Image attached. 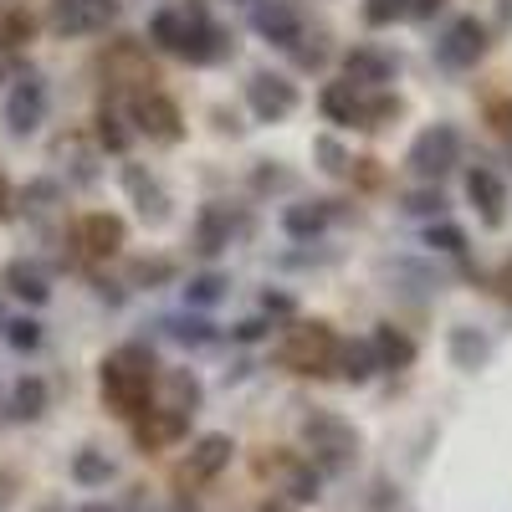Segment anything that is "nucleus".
Instances as JSON below:
<instances>
[{
    "label": "nucleus",
    "mask_w": 512,
    "mask_h": 512,
    "mask_svg": "<svg viewBox=\"0 0 512 512\" xmlns=\"http://www.w3.org/2000/svg\"><path fill=\"white\" fill-rule=\"evenodd\" d=\"M154 349L144 344H123L113 359H103V405L128 415V420H139L149 410V390H154Z\"/></svg>",
    "instance_id": "1"
},
{
    "label": "nucleus",
    "mask_w": 512,
    "mask_h": 512,
    "mask_svg": "<svg viewBox=\"0 0 512 512\" xmlns=\"http://www.w3.org/2000/svg\"><path fill=\"white\" fill-rule=\"evenodd\" d=\"M456 164H461V134H456V123L420 128V134L410 139V149H405V169H410L415 180H425V185H436L441 175H451Z\"/></svg>",
    "instance_id": "2"
},
{
    "label": "nucleus",
    "mask_w": 512,
    "mask_h": 512,
    "mask_svg": "<svg viewBox=\"0 0 512 512\" xmlns=\"http://www.w3.org/2000/svg\"><path fill=\"white\" fill-rule=\"evenodd\" d=\"M277 364L292 369V374H328L338 364V333L328 323H297V328H287L282 349H277Z\"/></svg>",
    "instance_id": "3"
},
{
    "label": "nucleus",
    "mask_w": 512,
    "mask_h": 512,
    "mask_svg": "<svg viewBox=\"0 0 512 512\" xmlns=\"http://www.w3.org/2000/svg\"><path fill=\"white\" fill-rule=\"evenodd\" d=\"M303 441L313 446V461L323 466V472H344V466L359 456L354 425H349V420H338V415H328V410H318V415L303 420Z\"/></svg>",
    "instance_id": "4"
},
{
    "label": "nucleus",
    "mask_w": 512,
    "mask_h": 512,
    "mask_svg": "<svg viewBox=\"0 0 512 512\" xmlns=\"http://www.w3.org/2000/svg\"><path fill=\"white\" fill-rule=\"evenodd\" d=\"M47 123V82L36 72H21L6 93V134L11 139H31L36 128Z\"/></svg>",
    "instance_id": "5"
},
{
    "label": "nucleus",
    "mask_w": 512,
    "mask_h": 512,
    "mask_svg": "<svg viewBox=\"0 0 512 512\" xmlns=\"http://www.w3.org/2000/svg\"><path fill=\"white\" fill-rule=\"evenodd\" d=\"M482 57H487V26L477 16H456L446 26V36L436 41V62L446 72H472Z\"/></svg>",
    "instance_id": "6"
},
{
    "label": "nucleus",
    "mask_w": 512,
    "mask_h": 512,
    "mask_svg": "<svg viewBox=\"0 0 512 512\" xmlns=\"http://www.w3.org/2000/svg\"><path fill=\"white\" fill-rule=\"evenodd\" d=\"M246 103L262 123H282L297 113V82L282 72H251L246 77Z\"/></svg>",
    "instance_id": "7"
},
{
    "label": "nucleus",
    "mask_w": 512,
    "mask_h": 512,
    "mask_svg": "<svg viewBox=\"0 0 512 512\" xmlns=\"http://www.w3.org/2000/svg\"><path fill=\"white\" fill-rule=\"evenodd\" d=\"M134 128L154 144H180L185 139V113L169 93H139L134 98Z\"/></svg>",
    "instance_id": "8"
},
{
    "label": "nucleus",
    "mask_w": 512,
    "mask_h": 512,
    "mask_svg": "<svg viewBox=\"0 0 512 512\" xmlns=\"http://www.w3.org/2000/svg\"><path fill=\"white\" fill-rule=\"evenodd\" d=\"M231 52V36L210 21L200 6L185 16V36H180V57L185 62H195V67H210V62H221Z\"/></svg>",
    "instance_id": "9"
},
{
    "label": "nucleus",
    "mask_w": 512,
    "mask_h": 512,
    "mask_svg": "<svg viewBox=\"0 0 512 512\" xmlns=\"http://www.w3.org/2000/svg\"><path fill=\"white\" fill-rule=\"evenodd\" d=\"M251 26H256V36H262V41L287 47V52L303 41V16H297L292 0H262V6L251 11Z\"/></svg>",
    "instance_id": "10"
},
{
    "label": "nucleus",
    "mask_w": 512,
    "mask_h": 512,
    "mask_svg": "<svg viewBox=\"0 0 512 512\" xmlns=\"http://www.w3.org/2000/svg\"><path fill=\"white\" fill-rule=\"evenodd\" d=\"M113 16H118L113 0H57L52 31L57 36H88V31H103Z\"/></svg>",
    "instance_id": "11"
},
{
    "label": "nucleus",
    "mask_w": 512,
    "mask_h": 512,
    "mask_svg": "<svg viewBox=\"0 0 512 512\" xmlns=\"http://www.w3.org/2000/svg\"><path fill=\"white\" fill-rule=\"evenodd\" d=\"M236 231H241L236 210L226 200H210V205H200V216H195V251L200 256H221Z\"/></svg>",
    "instance_id": "12"
},
{
    "label": "nucleus",
    "mask_w": 512,
    "mask_h": 512,
    "mask_svg": "<svg viewBox=\"0 0 512 512\" xmlns=\"http://www.w3.org/2000/svg\"><path fill=\"white\" fill-rule=\"evenodd\" d=\"M400 77V62L384 52V47H354L344 57V82L349 88H384V82Z\"/></svg>",
    "instance_id": "13"
},
{
    "label": "nucleus",
    "mask_w": 512,
    "mask_h": 512,
    "mask_svg": "<svg viewBox=\"0 0 512 512\" xmlns=\"http://www.w3.org/2000/svg\"><path fill=\"white\" fill-rule=\"evenodd\" d=\"M123 190H128V200L139 205V216L149 226H164L169 221V195H164V185L149 175L144 164H123Z\"/></svg>",
    "instance_id": "14"
},
{
    "label": "nucleus",
    "mask_w": 512,
    "mask_h": 512,
    "mask_svg": "<svg viewBox=\"0 0 512 512\" xmlns=\"http://www.w3.org/2000/svg\"><path fill=\"white\" fill-rule=\"evenodd\" d=\"M466 200L482 210L487 226H502V221H507V180L497 175V169L477 164L472 175H466Z\"/></svg>",
    "instance_id": "15"
},
{
    "label": "nucleus",
    "mask_w": 512,
    "mask_h": 512,
    "mask_svg": "<svg viewBox=\"0 0 512 512\" xmlns=\"http://www.w3.org/2000/svg\"><path fill=\"white\" fill-rule=\"evenodd\" d=\"M185 431H190V415L169 410V405H159V410H144V415L134 420V441H139L144 451H164V446H175Z\"/></svg>",
    "instance_id": "16"
},
{
    "label": "nucleus",
    "mask_w": 512,
    "mask_h": 512,
    "mask_svg": "<svg viewBox=\"0 0 512 512\" xmlns=\"http://www.w3.org/2000/svg\"><path fill=\"white\" fill-rule=\"evenodd\" d=\"M333 226V200H297L282 210V231L292 241H318Z\"/></svg>",
    "instance_id": "17"
},
{
    "label": "nucleus",
    "mask_w": 512,
    "mask_h": 512,
    "mask_svg": "<svg viewBox=\"0 0 512 512\" xmlns=\"http://www.w3.org/2000/svg\"><path fill=\"white\" fill-rule=\"evenodd\" d=\"M0 282L11 287V297H21V303H31V308H41V303H52V277L41 272L36 262H6V272H0Z\"/></svg>",
    "instance_id": "18"
},
{
    "label": "nucleus",
    "mask_w": 512,
    "mask_h": 512,
    "mask_svg": "<svg viewBox=\"0 0 512 512\" xmlns=\"http://www.w3.org/2000/svg\"><path fill=\"white\" fill-rule=\"evenodd\" d=\"M77 246L88 256H113L123 246V221L108 216V210H93V216L77 221Z\"/></svg>",
    "instance_id": "19"
},
{
    "label": "nucleus",
    "mask_w": 512,
    "mask_h": 512,
    "mask_svg": "<svg viewBox=\"0 0 512 512\" xmlns=\"http://www.w3.org/2000/svg\"><path fill=\"white\" fill-rule=\"evenodd\" d=\"M446 354H451L456 369L477 374V369H487V359H492V338H487L482 328H472V323H461V328H451V338H446Z\"/></svg>",
    "instance_id": "20"
},
{
    "label": "nucleus",
    "mask_w": 512,
    "mask_h": 512,
    "mask_svg": "<svg viewBox=\"0 0 512 512\" xmlns=\"http://www.w3.org/2000/svg\"><path fill=\"white\" fill-rule=\"evenodd\" d=\"M6 415L21 420V425H31V420L47 415V379H41V374H21V379L11 384V395H6Z\"/></svg>",
    "instance_id": "21"
},
{
    "label": "nucleus",
    "mask_w": 512,
    "mask_h": 512,
    "mask_svg": "<svg viewBox=\"0 0 512 512\" xmlns=\"http://www.w3.org/2000/svg\"><path fill=\"white\" fill-rule=\"evenodd\" d=\"M369 349H374L379 369H410V364H415V338L400 333L395 323H379L374 338H369Z\"/></svg>",
    "instance_id": "22"
},
{
    "label": "nucleus",
    "mask_w": 512,
    "mask_h": 512,
    "mask_svg": "<svg viewBox=\"0 0 512 512\" xmlns=\"http://www.w3.org/2000/svg\"><path fill=\"white\" fill-rule=\"evenodd\" d=\"M318 108H323V118L338 123V128H359L364 98H359V88H349V82H328V88L318 93Z\"/></svg>",
    "instance_id": "23"
},
{
    "label": "nucleus",
    "mask_w": 512,
    "mask_h": 512,
    "mask_svg": "<svg viewBox=\"0 0 512 512\" xmlns=\"http://www.w3.org/2000/svg\"><path fill=\"white\" fill-rule=\"evenodd\" d=\"M231 451H236V441L231 436H200L195 441V451H190V482H205V477H216L221 466H231Z\"/></svg>",
    "instance_id": "24"
},
{
    "label": "nucleus",
    "mask_w": 512,
    "mask_h": 512,
    "mask_svg": "<svg viewBox=\"0 0 512 512\" xmlns=\"http://www.w3.org/2000/svg\"><path fill=\"white\" fill-rule=\"evenodd\" d=\"M175 344H185V349H205V344H216V323H205V318H195V313H180V318H164L159 323Z\"/></svg>",
    "instance_id": "25"
},
{
    "label": "nucleus",
    "mask_w": 512,
    "mask_h": 512,
    "mask_svg": "<svg viewBox=\"0 0 512 512\" xmlns=\"http://www.w3.org/2000/svg\"><path fill=\"white\" fill-rule=\"evenodd\" d=\"M400 210L410 221H441L446 216V195H441V185H420V190L400 195Z\"/></svg>",
    "instance_id": "26"
},
{
    "label": "nucleus",
    "mask_w": 512,
    "mask_h": 512,
    "mask_svg": "<svg viewBox=\"0 0 512 512\" xmlns=\"http://www.w3.org/2000/svg\"><path fill=\"white\" fill-rule=\"evenodd\" d=\"M164 390H169V410H180V415H195L200 410V379L190 369H169L164 374Z\"/></svg>",
    "instance_id": "27"
},
{
    "label": "nucleus",
    "mask_w": 512,
    "mask_h": 512,
    "mask_svg": "<svg viewBox=\"0 0 512 512\" xmlns=\"http://www.w3.org/2000/svg\"><path fill=\"white\" fill-rule=\"evenodd\" d=\"M333 369L344 374L349 384H364V379L379 369V359H374L369 344H338V364H333Z\"/></svg>",
    "instance_id": "28"
},
{
    "label": "nucleus",
    "mask_w": 512,
    "mask_h": 512,
    "mask_svg": "<svg viewBox=\"0 0 512 512\" xmlns=\"http://www.w3.org/2000/svg\"><path fill=\"white\" fill-rule=\"evenodd\" d=\"M21 205H26V216L47 221V216H57V205H62V185L57 180H31L21 190Z\"/></svg>",
    "instance_id": "29"
},
{
    "label": "nucleus",
    "mask_w": 512,
    "mask_h": 512,
    "mask_svg": "<svg viewBox=\"0 0 512 512\" xmlns=\"http://www.w3.org/2000/svg\"><path fill=\"white\" fill-rule=\"evenodd\" d=\"M226 292H231V282H226L221 272H200V277H190V287H185V308H216Z\"/></svg>",
    "instance_id": "30"
},
{
    "label": "nucleus",
    "mask_w": 512,
    "mask_h": 512,
    "mask_svg": "<svg viewBox=\"0 0 512 512\" xmlns=\"http://www.w3.org/2000/svg\"><path fill=\"white\" fill-rule=\"evenodd\" d=\"M113 477V461L103 456V451H77L72 456V482H82V487H103Z\"/></svg>",
    "instance_id": "31"
},
{
    "label": "nucleus",
    "mask_w": 512,
    "mask_h": 512,
    "mask_svg": "<svg viewBox=\"0 0 512 512\" xmlns=\"http://www.w3.org/2000/svg\"><path fill=\"white\" fill-rule=\"evenodd\" d=\"M180 36H185V16H180V11H154L149 41H154L159 52H180Z\"/></svg>",
    "instance_id": "32"
},
{
    "label": "nucleus",
    "mask_w": 512,
    "mask_h": 512,
    "mask_svg": "<svg viewBox=\"0 0 512 512\" xmlns=\"http://www.w3.org/2000/svg\"><path fill=\"white\" fill-rule=\"evenodd\" d=\"M128 282L134 287H164V282H175V262H164V256H144V262H134L128 267Z\"/></svg>",
    "instance_id": "33"
},
{
    "label": "nucleus",
    "mask_w": 512,
    "mask_h": 512,
    "mask_svg": "<svg viewBox=\"0 0 512 512\" xmlns=\"http://www.w3.org/2000/svg\"><path fill=\"white\" fill-rule=\"evenodd\" d=\"M313 159H318V169H323V175H349V154H344V144H338V139H313Z\"/></svg>",
    "instance_id": "34"
},
{
    "label": "nucleus",
    "mask_w": 512,
    "mask_h": 512,
    "mask_svg": "<svg viewBox=\"0 0 512 512\" xmlns=\"http://www.w3.org/2000/svg\"><path fill=\"white\" fill-rule=\"evenodd\" d=\"M425 246H436L446 256H461L466 251V231L451 226V221H431V226H425Z\"/></svg>",
    "instance_id": "35"
},
{
    "label": "nucleus",
    "mask_w": 512,
    "mask_h": 512,
    "mask_svg": "<svg viewBox=\"0 0 512 512\" xmlns=\"http://www.w3.org/2000/svg\"><path fill=\"white\" fill-rule=\"evenodd\" d=\"M6 338L16 354H36L41 349V323L36 318H6Z\"/></svg>",
    "instance_id": "36"
},
{
    "label": "nucleus",
    "mask_w": 512,
    "mask_h": 512,
    "mask_svg": "<svg viewBox=\"0 0 512 512\" xmlns=\"http://www.w3.org/2000/svg\"><path fill=\"white\" fill-rule=\"evenodd\" d=\"M364 21H369V26H395V21H410V0H364Z\"/></svg>",
    "instance_id": "37"
},
{
    "label": "nucleus",
    "mask_w": 512,
    "mask_h": 512,
    "mask_svg": "<svg viewBox=\"0 0 512 512\" xmlns=\"http://www.w3.org/2000/svg\"><path fill=\"white\" fill-rule=\"evenodd\" d=\"M98 144H103L108 154H123V149H128V128H123V118H118L113 108L98 113Z\"/></svg>",
    "instance_id": "38"
},
{
    "label": "nucleus",
    "mask_w": 512,
    "mask_h": 512,
    "mask_svg": "<svg viewBox=\"0 0 512 512\" xmlns=\"http://www.w3.org/2000/svg\"><path fill=\"white\" fill-rule=\"evenodd\" d=\"M292 185H297V180L287 175V169H272V164H256V169H251V190H256V195H267V190H292Z\"/></svg>",
    "instance_id": "39"
},
{
    "label": "nucleus",
    "mask_w": 512,
    "mask_h": 512,
    "mask_svg": "<svg viewBox=\"0 0 512 512\" xmlns=\"http://www.w3.org/2000/svg\"><path fill=\"white\" fill-rule=\"evenodd\" d=\"M287 492H292L297 502H313V497H318V472H308V466H292V472H287Z\"/></svg>",
    "instance_id": "40"
},
{
    "label": "nucleus",
    "mask_w": 512,
    "mask_h": 512,
    "mask_svg": "<svg viewBox=\"0 0 512 512\" xmlns=\"http://www.w3.org/2000/svg\"><path fill=\"white\" fill-rule=\"evenodd\" d=\"M400 113V103L384 93V98H374V103H364V113H359V128H379L384 118H395Z\"/></svg>",
    "instance_id": "41"
},
{
    "label": "nucleus",
    "mask_w": 512,
    "mask_h": 512,
    "mask_svg": "<svg viewBox=\"0 0 512 512\" xmlns=\"http://www.w3.org/2000/svg\"><path fill=\"white\" fill-rule=\"evenodd\" d=\"M31 36V16H6V21H0V41H6V47H21V41Z\"/></svg>",
    "instance_id": "42"
},
{
    "label": "nucleus",
    "mask_w": 512,
    "mask_h": 512,
    "mask_svg": "<svg viewBox=\"0 0 512 512\" xmlns=\"http://www.w3.org/2000/svg\"><path fill=\"white\" fill-rule=\"evenodd\" d=\"M267 333H272V323H267V318H246V323H236V328H231L236 344H256V338H267Z\"/></svg>",
    "instance_id": "43"
},
{
    "label": "nucleus",
    "mask_w": 512,
    "mask_h": 512,
    "mask_svg": "<svg viewBox=\"0 0 512 512\" xmlns=\"http://www.w3.org/2000/svg\"><path fill=\"white\" fill-rule=\"evenodd\" d=\"M262 308H267V313H282V318H287V313H292L297 303H292L287 292H272V287H267V292H262Z\"/></svg>",
    "instance_id": "44"
},
{
    "label": "nucleus",
    "mask_w": 512,
    "mask_h": 512,
    "mask_svg": "<svg viewBox=\"0 0 512 512\" xmlns=\"http://www.w3.org/2000/svg\"><path fill=\"white\" fill-rule=\"evenodd\" d=\"M441 6H446V0H410V21H431Z\"/></svg>",
    "instance_id": "45"
},
{
    "label": "nucleus",
    "mask_w": 512,
    "mask_h": 512,
    "mask_svg": "<svg viewBox=\"0 0 512 512\" xmlns=\"http://www.w3.org/2000/svg\"><path fill=\"white\" fill-rule=\"evenodd\" d=\"M0 221H11V185H6V175H0Z\"/></svg>",
    "instance_id": "46"
},
{
    "label": "nucleus",
    "mask_w": 512,
    "mask_h": 512,
    "mask_svg": "<svg viewBox=\"0 0 512 512\" xmlns=\"http://www.w3.org/2000/svg\"><path fill=\"white\" fill-rule=\"evenodd\" d=\"M11 497H16V482H11V477H0V512L11 507Z\"/></svg>",
    "instance_id": "47"
},
{
    "label": "nucleus",
    "mask_w": 512,
    "mask_h": 512,
    "mask_svg": "<svg viewBox=\"0 0 512 512\" xmlns=\"http://www.w3.org/2000/svg\"><path fill=\"white\" fill-rule=\"evenodd\" d=\"M497 292H502V297H507V303H512V262L502 267V277H497Z\"/></svg>",
    "instance_id": "48"
},
{
    "label": "nucleus",
    "mask_w": 512,
    "mask_h": 512,
    "mask_svg": "<svg viewBox=\"0 0 512 512\" xmlns=\"http://www.w3.org/2000/svg\"><path fill=\"white\" fill-rule=\"evenodd\" d=\"M82 512H113V507H103V502H88V507H82Z\"/></svg>",
    "instance_id": "49"
},
{
    "label": "nucleus",
    "mask_w": 512,
    "mask_h": 512,
    "mask_svg": "<svg viewBox=\"0 0 512 512\" xmlns=\"http://www.w3.org/2000/svg\"><path fill=\"white\" fill-rule=\"evenodd\" d=\"M231 6H262V0H231Z\"/></svg>",
    "instance_id": "50"
},
{
    "label": "nucleus",
    "mask_w": 512,
    "mask_h": 512,
    "mask_svg": "<svg viewBox=\"0 0 512 512\" xmlns=\"http://www.w3.org/2000/svg\"><path fill=\"white\" fill-rule=\"evenodd\" d=\"M262 512H287V507H262Z\"/></svg>",
    "instance_id": "51"
},
{
    "label": "nucleus",
    "mask_w": 512,
    "mask_h": 512,
    "mask_svg": "<svg viewBox=\"0 0 512 512\" xmlns=\"http://www.w3.org/2000/svg\"><path fill=\"white\" fill-rule=\"evenodd\" d=\"M0 333H6V313H0Z\"/></svg>",
    "instance_id": "52"
},
{
    "label": "nucleus",
    "mask_w": 512,
    "mask_h": 512,
    "mask_svg": "<svg viewBox=\"0 0 512 512\" xmlns=\"http://www.w3.org/2000/svg\"><path fill=\"white\" fill-rule=\"evenodd\" d=\"M0 420H6V400H0Z\"/></svg>",
    "instance_id": "53"
},
{
    "label": "nucleus",
    "mask_w": 512,
    "mask_h": 512,
    "mask_svg": "<svg viewBox=\"0 0 512 512\" xmlns=\"http://www.w3.org/2000/svg\"><path fill=\"white\" fill-rule=\"evenodd\" d=\"M41 512H62V507H41Z\"/></svg>",
    "instance_id": "54"
}]
</instances>
